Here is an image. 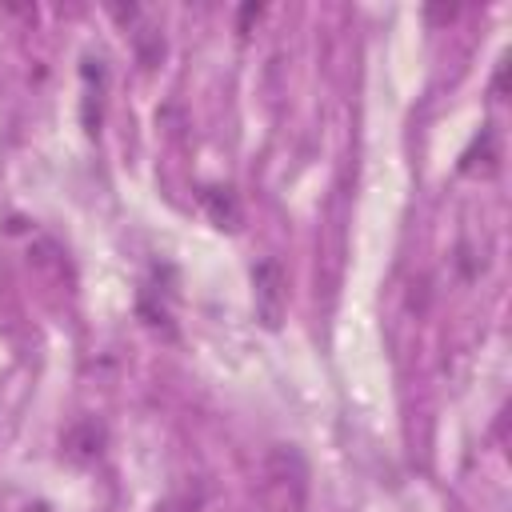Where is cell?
<instances>
[{
    "label": "cell",
    "instance_id": "cell-1",
    "mask_svg": "<svg viewBox=\"0 0 512 512\" xmlns=\"http://www.w3.org/2000/svg\"><path fill=\"white\" fill-rule=\"evenodd\" d=\"M308 488H312V472H308V460L300 456V448L272 444L260 464V480H256L260 504L268 512H304Z\"/></svg>",
    "mask_w": 512,
    "mask_h": 512
},
{
    "label": "cell",
    "instance_id": "cell-2",
    "mask_svg": "<svg viewBox=\"0 0 512 512\" xmlns=\"http://www.w3.org/2000/svg\"><path fill=\"white\" fill-rule=\"evenodd\" d=\"M284 268L276 260H260L256 272H252V296H256V316L264 320V328H276L284 320V304H288V292H284Z\"/></svg>",
    "mask_w": 512,
    "mask_h": 512
},
{
    "label": "cell",
    "instance_id": "cell-3",
    "mask_svg": "<svg viewBox=\"0 0 512 512\" xmlns=\"http://www.w3.org/2000/svg\"><path fill=\"white\" fill-rule=\"evenodd\" d=\"M204 204H208V216H212L220 228H236V224H240V208H236V196H232L228 188H212V192L204 196Z\"/></svg>",
    "mask_w": 512,
    "mask_h": 512
},
{
    "label": "cell",
    "instance_id": "cell-4",
    "mask_svg": "<svg viewBox=\"0 0 512 512\" xmlns=\"http://www.w3.org/2000/svg\"><path fill=\"white\" fill-rule=\"evenodd\" d=\"M156 512H200V496L196 492H172Z\"/></svg>",
    "mask_w": 512,
    "mask_h": 512
}]
</instances>
